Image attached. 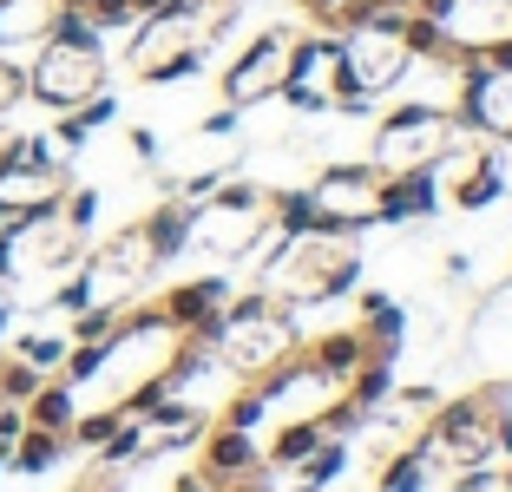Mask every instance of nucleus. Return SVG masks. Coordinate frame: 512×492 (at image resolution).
<instances>
[{"instance_id":"obj_8","label":"nucleus","mask_w":512,"mask_h":492,"mask_svg":"<svg viewBox=\"0 0 512 492\" xmlns=\"http://www.w3.org/2000/svg\"><path fill=\"white\" fill-rule=\"evenodd\" d=\"M20 92H27V73L0 53V112H7V105H20Z\"/></svg>"},{"instance_id":"obj_5","label":"nucleus","mask_w":512,"mask_h":492,"mask_svg":"<svg viewBox=\"0 0 512 492\" xmlns=\"http://www.w3.org/2000/svg\"><path fill=\"white\" fill-rule=\"evenodd\" d=\"M33 394H40V368H33V361H0V401L27 407Z\"/></svg>"},{"instance_id":"obj_6","label":"nucleus","mask_w":512,"mask_h":492,"mask_svg":"<svg viewBox=\"0 0 512 492\" xmlns=\"http://www.w3.org/2000/svg\"><path fill=\"white\" fill-rule=\"evenodd\" d=\"M211 466H217V473H243V466H250V440H243V427H230V433L211 440Z\"/></svg>"},{"instance_id":"obj_2","label":"nucleus","mask_w":512,"mask_h":492,"mask_svg":"<svg viewBox=\"0 0 512 492\" xmlns=\"http://www.w3.org/2000/svg\"><path fill=\"white\" fill-rule=\"evenodd\" d=\"M289 33H263V40L243 53L237 66L224 73V92H230V105H250V99H270V92H283V79H289Z\"/></svg>"},{"instance_id":"obj_1","label":"nucleus","mask_w":512,"mask_h":492,"mask_svg":"<svg viewBox=\"0 0 512 492\" xmlns=\"http://www.w3.org/2000/svg\"><path fill=\"white\" fill-rule=\"evenodd\" d=\"M27 92L46 99L53 112L86 105L92 92H106V46H60V40H46L40 53H33V66H27Z\"/></svg>"},{"instance_id":"obj_4","label":"nucleus","mask_w":512,"mask_h":492,"mask_svg":"<svg viewBox=\"0 0 512 492\" xmlns=\"http://www.w3.org/2000/svg\"><path fill=\"white\" fill-rule=\"evenodd\" d=\"M27 427L66 433V427H73V388H53V381H40V394L27 401Z\"/></svg>"},{"instance_id":"obj_3","label":"nucleus","mask_w":512,"mask_h":492,"mask_svg":"<svg viewBox=\"0 0 512 492\" xmlns=\"http://www.w3.org/2000/svg\"><path fill=\"white\" fill-rule=\"evenodd\" d=\"M60 447H66V433H46V427H27L14 440V447H7V460L20 466V473H46V466L60 460Z\"/></svg>"},{"instance_id":"obj_9","label":"nucleus","mask_w":512,"mask_h":492,"mask_svg":"<svg viewBox=\"0 0 512 492\" xmlns=\"http://www.w3.org/2000/svg\"><path fill=\"white\" fill-rule=\"evenodd\" d=\"M309 447H316V427H296V433H283V440H276V460H302Z\"/></svg>"},{"instance_id":"obj_10","label":"nucleus","mask_w":512,"mask_h":492,"mask_svg":"<svg viewBox=\"0 0 512 492\" xmlns=\"http://www.w3.org/2000/svg\"><path fill=\"white\" fill-rule=\"evenodd\" d=\"M7 145H14V138H0V164H7Z\"/></svg>"},{"instance_id":"obj_7","label":"nucleus","mask_w":512,"mask_h":492,"mask_svg":"<svg viewBox=\"0 0 512 492\" xmlns=\"http://www.w3.org/2000/svg\"><path fill=\"white\" fill-rule=\"evenodd\" d=\"M20 361H33V368H53V361H66V342L60 335H33V342H20Z\"/></svg>"}]
</instances>
